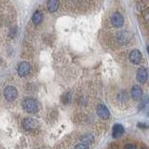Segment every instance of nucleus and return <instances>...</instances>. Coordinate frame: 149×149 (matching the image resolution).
Segmentation results:
<instances>
[{
	"mask_svg": "<svg viewBox=\"0 0 149 149\" xmlns=\"http://www.w3.org/2000/svg\"><path fill=\"white\" fill-rule=\"evenodd\" d=\"M129 59L130 61V63H132L134 64H139L141 63L143 60V56L141 51L138 49H133L130 51V53L129 55Z\"/></svg>",
	"mask_w": 149,
	"mask_h": 149,
	"instance_id": "nucleus-3",
	"label": "nucleus"
},
{
	"mask_svg": "<svg viewBox=\"0 0 149 149\" xmlns=\"http://www.w3.org/2000/svg\"><path fill=\"white\" fill-rule=\"evenodd\" d=\"M22 125H23V127H24V129L27 130H35L38 127V122L34 118H27L23 120Z\"/></svg>",
	"mask_w": 149,
	"mask_h": 149,
	"instance_id": "nucleus-4",
	"label": "nucleus"
},
{
	"mask_svg": "<svg viewBox=\"0 0 149 149\" xmlns=\"http://www.w3.org/2000/svg\"><path fill=\"white\" fill-rule=\"evenodd\" d=\"M97 115L102 119H108L110 116V112L105 105L99 104L97 107Z\"/></svg>",
	"mask_w": 149,
	"mask_h": 149,
	"instance_id": "nucleus-5",
	"label": "nucleus"
},
{
	"mask_svg": "<svg viewBox=\"0 0 149 149\" xmlns=\"http://www.w3.org/2000/svg\"><path fill=\"white\" fill-rule=\"evenodd\" d=\"M22 107L28 113H36L38 110V104L33 98H26L22 102Z\"/></svg>",
	"mask_w": 149,
	"mask_h": 149,
	"instance_id": "nucleus-1",
	"label": "nucleus"
},
{
	"mask_svg": "<svg viewBox=\"0 0 149 149\" xmlns=\"http://www.w3.org/2000/svg\"><path fill=\"white\" fill-rule=\"evenodd\" d=\"M112 23L115 27H121L124 23V18L119 12H115L112 15Z\"/></svg>",
	"mask_w": 149,
	"mask_h": 149,
	"instance_id": "nucleus-7",
	"label": "nucleus"
},
{
	"mask_svg": "<svg viewBox=\"0 0 149 149\" xmlns=\"http://www.w3.org/2000/svg\"><path fill=\"white\" fill-rule=\"evenodd\" d=\"M124 149H135V146L133 144H127V146H125Z\"/></svg>",
	"mask_w": 149,
	"mask_h": 149,
	"instance_id": "nucleus-16",
	"label": "nucleus"
},
{
	"mask_svg": "<svg viewBox=\"0 0 149 149\" xmlns=\"http://www.w3.org/2000/svg\"><path fill=\"white\" fill-rule=\"evenodd\" d=\"M130 37H132V36H130V34L129 32H126V31H121L120 33H118V40L120 44H126L128 43V42L130 41Z\"/></svg>",
	"mask_w": 149,
	"mask_h": 149,
	"instance_id": "nucleus-9",
	"label": "nucleus"
},
{
	"mask_svg": "<svg viewBox=\"0 0 149 149\" xmlns=\"http://www.w3.org/2000/svg\"><path fill=\"white\" fill-rule=\"evenodd\" d=\"M30 72V64L26 62H22L18 66V74L20 77H25Z\"/></svg>",
	"mask_w": 149,
	"mask_h": 149,
	"instance_id": "nucleus-6",
	"label": "nucleus"
},
{
	"mask_svg": "<svg viewBox=\"0 0 149 149\" xmlns=\"http://www.w3.org/2000/svg\"><path fill=\"white\" fill-rule=\"evenodd\" d=\"M81 141L85 144L91 143L93 142V136L91 134H85V135H83V136H82Z\"/></svg>",
	"mask_w": 149,
	"mask_h": 149,
	"instance_id": "nucleus-14",
	"label": "nucleus"
},
{
	"mask_svg": "<svg viewBox=\"0 0 149 149\" xmlns=\"http://www.w3.org/2000/svg\"><path fill=\"white\" fill-rule=\"evenodd\" d=\"M47 6L50 12H55L59 8V1L58 0H49Z\"/></svg>",
	"mask_w": 149,
	"mask_h": 149,
	"instance_id": "nucleus-12",
	"label": "nucleus"
},
{
	"mask_svg": "<svg viewBox=\"0 0 149 149\" xmlns=\"http://www.w3.org/2000/svg\"><path fill=\"white\" fill-rule=\"evenodd\" d=\"M42 20H43V15H42V13L39 11H36L32 17L33 22H34L35 24H39V23L42 22Z\"/></svg>",
	"mask_w": 149,
	"mask_h": 149,
	"instance_id": "nucleus-13",
	"label": "nucleus"
},
{
	"mask_svg": "<svg viewBox=\"0 0 149 149\" xmlns=\"http://www.w3.org/2000/svg\"><path fill=\"white\" fill-rule=\"evenodd\" d=\"M124 132V127L121 124H115L113 127V137L118 138Z\"/></svg>",
	"mask_w": 149,
	"mask_h": 149,
	"instance_id": "nucleus-11",
	"label": "nucleus"
},
{
	"mask_svg": "<svg viewBox=\"0 0 149 149\" xmlns=\"http://www.w3.org/2000/svg\"><path fill=\"white\" fill-rule=\"evenodd\" d=\"M74 149H88V147L85 143H79L76 147H74Z\"/></svg>",
	"mask_w": 149,
	"mask_h": 149,
	"instance_id": "nucleus-15",
	"label": "nucleus"
},
{
	"mask_svg": "<svg viewBox=\"0 0 149 149\" xmlns=\"http://www.w3.org/2000/svg\"><path fill=\"white\" fill-rule=\"evenodd\" d=\"M132 98L134 100H136V101L141 100L142 97H143L142 88H140L139 86H137V85L133 86L132 88Z\"/></svg>",
	"mask_w": 149,
	"mask_h": 149,
	"instance_id": "nucleus-10",
	"label": "nucleus"
},
{
	"mask_svg": "<svg viewBox=\"0 0 149 149\" xmlns=\"http://www.w3.org/2000/svg\"><path fill=\"white\" fill-rule=\"evenodd\" d=\"M4 96L8 101H14L18 96L17 88L13 86L7 87L4 91Z\"/></svg>",
	"mask_w": 149,
	"mask_h": 149,
	"instance_id": "nucleus-2",
	"label": "nucleus"
},
{
	"mask_svg": "<svg viewBox=\"0 0 149 149\" xmlns=\"http://www.w3.org/2000/svg\"><path fill=\"white\" fill-rule=\"evenodd\" d=\"M136 77H137V80L140 83H146L147 80V71L146 68H139L138 71H137V74H136Z\"/></svg>",
	"mask_w": 149,
	"mask_h": 149,
	"instance_id": "nucleus-8",
	"label": "nucleus"
}]
</instances>
